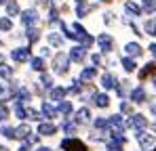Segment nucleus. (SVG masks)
Instances as JSON below:
<instances>
[{
  "mask_svg": "<svg viewBox=\"0 0 156 151\" xmlns=\"http://www.w3.org/2000/svg\"><path fill=\"white\" fill-rule=\"evenodd\" d=\"M15 29V19L6 17V15H0V34H11Z\"/></svg>",
  "mask_w": 156,
  "mask_h": 151,
  "instance_id": "obj_19",
  "label": "nucleus"
},
{
  "mask_svg": "<svg viewBox=\"0 0 156 151\" xmlns=\"http://www.w3.org/2000/svg\"><path fill=\"white\" fill-rule=\"evenodd\" d=\"M122 49H125V55L131 57V59H135V57H141V55H144V46H141L139 42H127Z\"/></svg>",
  "mask_w": 156,
  "mask_h": 151,
  "instance_id": "obj_16",
  "label": "nucleus"
},
{
  "mask_svg": "<svg viewBox=\"0 0 156 151\" xmlns=\"http://www.w3.org/2000/svg\"><path fill=\"white\" fill-rule=\"evenodd\" d=\"M55 132H57V126L53 122H40L38 124V134L40 136H53Z\"/></svg>",
  "mask_w": 156,
  "mask_h": 151,
  "instance_id": "obj_20",
  "label": "nucleus"
},
{
  "mask_svg": "<svg viewBox=\"0 0 156 151\" xmlns=\"http://www.w3.org/2000/svg\"><path fill=\"white\" fill-rule=\"evenodd\" d=\"M17 21H19V25H21V29H26V27H34V25H40V23H42V13H40L38 6L30 4V6H26V8L21 11V15H19Z\"/></svg>",
  "mask_w": 156,
  "mask_h": 151,
  "instance_id": "obj_2",
  "label": "nucleus"
},
{
  "mask_svg": "<svg viewBox=\"0 0 156 151\" xmlns=\"http://www.w3.org/2000/svg\"><path fill=\"white\" fill-rule=\"evenodd\" d=\"M148 50H150V55H152V57L156 59V42H152V44L148 46Z\"/></svg>",
  "mask_w": 156,
  "mask_h": 151,
  "instance_id": "obj_39",
  "label": "nucleus"
},
{
  "mask_svg": "<svg viewBox=\"0 0 156 151\" xmlns=\"http://www.w3.org/2000/svg\"><path fill=\"white\" fill-rule=\"evenodd\" d=\"M0 134L4 136V139H15V128L13 126H9L6 122L0 126Z\"/></svg>",
  "mask_w": 156,
  "mask_h": 151,
  "instance_id": "obj_29",
  "label": "nucleus"
},
{
  "mask_svg": "<svg viewBox=\"0 0 156 151\" xmlns=\"http://www.w3.org/2000/svg\"><path fill=\"white\" fill-rule=\"evenodd\" d=\"M141 11L148 13V15H154L156 13V0H141Z\"/></svg>",
  "mask_w": 156,
  "mask_h": 151,
  "instance_id": "obj_26",
  "label": "nucleus"
},
{
  "mask_svg": "<svg viewBox=\"0 0 156 151\" xmlns=\"http://www.w3.org/2000/svg\"><path fill=\"white\" fill-rule=\"evenodd\" d=\"M120 63H122V69H125V72H129V74H133V72H135V67H137V65H135V59H131V57H127V55H125V57H120Z\"/></svg>",
  "mask_w": 156,
  "mask_h": 151,
  "instance_id": "obj_25",
  "label": "nucleus"
},
{
  "mask_svg": "<svg viewBox=\"0 0 156 151\" xmlns=\"http://www.w3.org/2000/svg\"><path fill=\"white\" fill-rule=\"evenodd\" d=\"M32 57H34V49L27 44H15L9 50V59L13 65H27Z\"/></svg>",
  "mask_w": 156,
  "mask_h": 151,
  "instance_id": "obj_3",
  "label": "nucleus"
},
{
  "mask_svg": "<svg viewBox=\"0 0 156 151\" xmlns=\"http://www.w3.org/2000/svg\"><path fill=\"white\" fill-rule=\"evenodd\" d=\"M53 4H59V2H63V0H51Z\"/></svg>",
  "mask_w": 156,
  "mask_h": 151,
  "instance_id": "obj_45",
  "label": "nucleus"
},
{
  "mask_svg": "<svg viewBox=\"0 0 156 151\" xmlns=\"http://www.w3.org/2000/svg\"><path fill=\"white\" fill-rule=\"evenodd\" d=\"M114 23H116V15H114L112 11L104 13V25H108V27H110V25H114Z\"/></svg>",
  "mask_w": 156,
  "mask_h": 151,
  "instance_id": "obj_36",
  "label": "nucleus"
},
{
  "mask_svg": "<svg viewBox=\"0 0 156 151\" xmlns=\"http://www.w3.org/2000/svg\"><path fill=\"white\" fill-rule=\"evenodd\" d=\"M15 74H17V67H13L11 63H2L0 65V80L2 82H9L11 78H15Z\"/></svg>",
  "mask_w": 156,
  "mask_h": 151,
  "instance_id": "obj_18",
  "label": "nucleus"
},
{
  "mask_svg": "<svg viewBox=\"0 0 156 151\" xmlns=\"http://www.w3.org/2000/svg\"><path fill=\"white\" fill-rule=\"evenodd\" d=\"M150 74H156V63H154V61H152V63H148V65H146V67L139 72V78L144 80L146 76H150Z\"/></svg>",
  "mask_w": 156,
  "mask_h": 151,
  "instance_id": "obj_33",
  "label": "nucleus"
},
{
  "mask_svg": "<svg viewBox=\"0 0 156 151\" xmlns=\"http://www.w3.org/2000/svg\"><path fill=\"white\" fill-rule=\"evenodd\" d=\"M72 2H74V4H80V2H84V0H72Z\"/></svg>",
  "mask_w": 156,
  "mask_h": 151,
  "instance_id": "obj_46",
  "label": "nucleus"
},
{
  "mask_svg": "<svg viewBox=\"0 0 156 151\" xmlns=\"http://www.w3.org/2000/svg\"><path fill=\"white\" fill-rule=\"evenodd\" d=\"M27 65H30V72H34V74H44V72H49V61L42 59L40 55H34Z\"/></svg>",
  "mask_w": 156,
  "mask_h": 151,
  "instance_id": "obj_10",
  "label": "nucleus"
},
{
  "mask_svg": "<svg viewBox=\"0 0 156 151\" xmlns=\"http://www.w3.org/2000/svg\"><path fill=\"white\" fill-rule=\"evenodd\" d=\"M122 8H125V15L131 17L133 21H135V19H139V17L144 15V11H141V6H139V2H135V0H127V2L122 4Z\"/></svg>",
  "mask_w": 156,
  "mask_h": 151,
  "instance_id": "obj_12",
  "label": "nucleus"
},
{
  "mask_svg": "<svg viewBox=\"0 0 156 151\" xmlns=\"http://www.w3.org/2000/svg\"><path fill=\"white\" fill-rule=\"evenodd\" d=\"M70 67H72V63H70L66 50H55V55L49 59V72H51L53 76L63 78V76L70 74Z\"/></svg>",
  "mask_w": 156,
  "mask_h": 151,
  "instance_id": "obj_1",
  "label": "nucleus"
},
{
  "mask_svg": "<svg viewBox=\"0 0 156 151\" xmlns=\"http://www.w3.org/2000/svg\"><path fill=\"white\" fill-rule=\"evenodd\" d=\"M4 44H6V42H4V38L0 36V49H4Z\"/></svg>",
  "mask_w": 156,
  "mask_h": 151,
  "instance_id": "obj_42",
  "label": "nucleus"
},
{
  "mask_svg": "<svg viewBox=\"0 0 156 151\" xmlns=\"http://www.w3.org/2000/svg\"><path fill=\"white\" fill-rule=\"evenodd\" d=\"M95 78H97V67H95V65H91V63H89V65H84V67L80 69V74H78V80H80L82 84H89V82H91V80H95Z\"/></svg>",
  "mask_w": 156,
  "mask_h": 151,
  "instance_id": "obj_14",
  "label": "nucleus"
},
{
  "mask_svg": "<svg viewBox=\"0 0 156 151\" xmlns=\"http://www.w3.org/2000/svg\"><path fill=\"white\" fill-rule=\"evenodd\" d=\"M40 116H42V120H47V122H53L55 118H57V107L53 105L51 101H42L40 103Z\"/></svg>",
  "mask_w": 156,
  "mask_h": 151,
  "instance_id": "obj_13",
  "label": "nucleus"
},
{
  "mask_svg": "<svg viewBox=\"0 0 156 151\" xmlns=\"http://www.w3.org/2000/svg\"><path fill=\"white\" fill-rule=\"evenodd\" d=\"M19 2H21V0H19Z\"/></svg>",
  "mask_w": 156,
  "mask_h": 151,
  "instance_id": "obj_48",
  "label": "nucleus"
},
{
  "mask_svg": "<svg viewBox=\"0 0 156 151\" xmlns=\"http://www.w3.org/2000/svg\"><path fill=\"white\" fill-rule=\"evenodd\" d=\"M93 101H95V105H97V107H108L110 97H108V95H93Z\"/></svg>",
  "mask_w": 156,
  "mask_h": 151,
  "instance_id": "obj_31",
  "label": "nucleus"
},
{
  "mask_svg": "<svg viewBox=\"0 0 156 151\" xmlns=\"http://www.w3.org/2000/svg\"><path fill=\"white\" fill-rule=\"evenodd\" d=\"M89 61H91V65L101 67V63H104V55H101V52H89Z\"/></svg>",
  "mask_w": 156,
  "mask_h": 151,
  "instance_id": "obj_30",
  "label": "nucleus"
},
{
  "mask_svg": "<svg viewBox=\"0 0 156 151\" xmlns=\"http://www.w3.org/2000/svg\"><path fill=\"white\" fill-rule=\"evenodd\" d=\"M87 122H91V111L87 107H82L76 111V124H87Z\"/></svg>",
  "mask_w": 156,
  "mask_h": 151,
  "instance_id": "obj_24",
  "label": "nucleus"
},
{
  "mask_svg": "<svg viewBox=\"0 0 156 151\" xmlns=\"http://www.w3.org/2000/svg\"><path fill=\"white\" fill-rule=\"evenodd\" d=\"M44 40H47V44L51 46L53 50H61L68 42H66V38L61 36V32L59 29H49L47 34H44Z\"/></svg>",
  "mask_w": 156,
  "mask_h": 151,
  "instance_id": "obj_8",
  "label": "nucleus"
},
{
  "mask_svg": "<svg viewBox=\"0 0 156 151\" xmlns=\"http://www.w3.org/2000/svg\"><path fill=\"white\" fill-rule=\"evenodd\" d=\"M116 82H118V80H116V76L112 74V72H105V74L101 76V86H104V88H114Z\"/></svg>",
  "mask_w": 156,
  "mask_h": 151,
  "instance_id": "obj_22",
  "label": "nucleus"
},
{
  "mask_svg": "<svg viewBox=\"0 0 156 151\" xmlns=\"http://www.w3.org/2000/svg\"><path fill=\"white\" fill-rule=\"evenodd\" d=\"M154 151H156V149H154Z\"/></svg>",
  "mask_w": 156,
  "mask_h": 151,
  "instance_id": "obj_49",
  "label": "nucleus"
},
{
  "mask_svg": "<svg viewBox=\"0 0 156 151\" xmlns=\"http://www.w3.org/2000/svg\"><path fill=\"white\" fill-rule=\"evenodd\" d=\"M38 84L49 92L53 86H55V76L51 74V72H44V74H38Z\"/></svg>",
  "mask_w": 156,
  "mask_h": 151,
  "instance_id": "obj_17",
  "label": "nucleus"
},
{
  "mask_svg": "<svg viewBox=\"0 0 156 151\" xmlns=\"http://www.w3.org/2000/svg\"><path fill=\"white\" fill-rule=\"evenodd\" d=\"M6 2H9V0H0V6H4V4H6Z\"/></svg>",
  "mask_w": 156,
  "mask_h": 151,
  "instance_id": "obj_44",
  "label": "nucleus"
},
{
  "mask_svg": "<svg viewBox=\"0 0 156 151\" xmlns=\"http://www.w3.org/2000/svg\"><path fill=\"white\" fill-rule=\"evenodd\" d=\"M66 52H68L70 63H76V65H84V61L89 59V50L84 46H80V44H72L70 50H66Z\"/></svg>",
  "mask_w": 156,
  "mask_h": 151,
  "instance_id": "obj_7",
  "label": "nucleus"
},
{
  "mask_svg": "<svg viewBox=\"0 0 156 151\" xmlns=\"http://www.w3.org/2000/svg\"><path fill=\"white\" fill-rule=\"evenodd\" d=\"M55 107H57V116L61 113L63 118H68V116H70V113L74 111V105H72V101H66V99L59 101V103H57Z\"/></svg>",
  "mask_w": 156,
  "mask_h": 151,
  "instance_id": "obj_21",
  "label": "nucleus"
},
{
  "mask_svg": "<svg viewBox=\"0 0 156 151\" xmlns=\"http://www.w3.org/2000/svg\"><path fill=\"white\" fill-rule=\"evenodd\" d=\"M63 17H61V13H59V6L57 4H51L49 8H47V17H42V23L47 29H57V25L61 21Z\"/></svg>",
  "mask_w": 156,
  "mask_h": 151,
  "instance_id": "obj_5",
  "label": "nucleus"
},
{
  "mask_svg": "<svg viewBox=\"0 0 156 151\" xmlns=\"http://www.w3.org/2000/svg\"><path fill=\"white\" fill-rule=\"evenodd\" d=\"M57 6H59V13H61V17H63V15H68V13H72V6H70L66 0H63V2H59Z\"/></svg>",
  "mask_w": 156,
  "mask_h": 151,
  "instance_id": "obj_37",
  "label": "nucleus"
},
{
  "mask_svg": "<svg viewBox=\"0 0 156 151\" xmlns=\"http://www.w3.org/2000/svg\"><path fill=\"white\" fill-rule=\"evenodd\" d=\"M101 4H110V2H114V0H99Z\"/></svg>",
  "mask_w": 156,
  "mask_h": 151,
  "instance_id": "obj_43",
  "label": "nucleus"
},
{
  "mask_svg": "<svg viewBox=\"0 0 156 151\" xmlns=\"http://www.w3.org/2000/svg\"><path fill=\"white\" fill-rule=\"evenodd\" d=\"M133 101H135V103H144V101H146V90H144L141 86L133 90Z\"/></svg>",
  "mask_w": 156,
  "mask_h": 151,
  "instance_id": "obj_34",
  "label": "nucleus"
},
{
  "mask_svg": "<svg viewBox=\"0 0 156 151\" xmlns=\"http://www.w3.org/2000/svg\"><path fill=\"white\" fill-rule=\"evenodd\" d=\"M61 130H63L66 134H70V136H72V134L76 132V124H74V122H70V120H66V122L61 124Z\"/></svg>",
  "mask_w": 156,
  "mask_h": 151,
  "instance_id": "obj_35",
  "label": "nucleus"
},
{
  "mask_svg": "<svg viewBox=\"0 0 156 151\" xmlns=\"http://www.w3.org/2000/svg\"><path fill=\"white\" fill-rule=\"evenodd\" d=\"M144 36L156 38V19H146L144 21Z\"/></svg>",
  "mask_w": 156,
  "mask_h": 151,
  "instance_id": "obj_23",
  "label": "nucleus"
},
{
  "mask_svg": "<svg viewBox=\"0 0 156 151\" xmlns=\"http://www.w3.org/2000/svg\"><path fill=\"white\" fill-rule=\"evenodd\" d=\"M78 44H80V46H84L87 50H91L93 46H95V36H93V34H87V36H84Z\"/></svg>",
  "mask_w": 156,
  "mask_h": 151,
  "instance_id": "obj_28",
  "label": "nucleus"
},
{
  "mask_svg": "<svg viewBox=\"0 0 156 151\" xmlns=\"http://www.w3.org/2000/svg\"><path fill=\"white\" fill-rule=\"evenodd\" d=\"M97 6H99L97 2H89V0H84V2H80V4H74L72 13H74V17H76L78 21H80V19H87Z\"/></svg>",
  "mask_w": 156,
  "mask_h": 151,
  "instance_id": "obj_9",
  "label": "nucleus"
},
{
  "mask_svg": "<svg viewBox=\"0 0 156 151\" xmlns=\"http://www.w3.org/2000/svg\"><path fill=\"white\" fill-rule=\"evenodd\" d=\"M6 59H9V55H4V52L0 50V65H2V63H6Z\"/></svg>",
  "mask_w": 156,
  "mask_h": 151,
  "instance_id": "obj_40",
  "label": "nucleus"
},
{
  "mask_svg": "<svg viewBox=\"0 0 156 151\" xmlns=\"http://www.w3.org/2000/svg\"><path fill=\"white\" fill-rule=\"evenodd\" d=\"M47 95H49V101H51V103H59V101H63L66 97H68V88H66V86L55 84Z\"/></svg>",
  "mask_w": 156,
  "mask_h": 151,
  "instance_id": "obj_15",
  "label": "nucleus"
},
{
  "mask_svg": "<svg viewBox=\"0 0 156 151\" xmlns=\"http://www.w3.org/2000/svg\"><path fill=\"white\" fill-rule=\"evenodd\" d=\"M38 55H40L42 59H47V61H49L53 55H55V50H53L49 44H40V46H38Z\"/></svg>",
  "mask_w": 156,
  "mask_h": 151,
  "instance_id": "obj_27",
  "label": "nucleus"
},
{
  "mask_svg": "<svg viewBox=\"0 0 156 151\" xmlns=\"http://www.w3.org/2000/svg\"><path fill=\"white\" fill-rule=\"evenodd\" d=\"M32 2H36V0H32Z\"/></svg>",
  "mask_w": 156,
  "mask_h": 151,
  "instance_id": "obj_47",
  "label": "nucleus"
},
{
  "mask_svg": "<svg viewBox=\"0 0 156 151\" xmlns=\"http://www.w3.org/2000/svg\"><path fill=\"white\" fill-rule=\"evenodd\" d=\"M2 8H4V15L11 17V19H19V15H21V11H23V6H21L19 0H9Z\"/></svg>",
  "mask_w": 156,
  "mask_h": 151,
  "instance_id": "obj_11",
  "label": "nucleus"
},
{
  "mask_svg": "<svg viewBox=\"0 0 156 151\" xmlns=\"http://www.w3.org/2000/svg\"><path fill=\"white\" fill-rule=\"evenodd\" d=\"M44 40V29H42V25H34V27H26L23 29V42H26L27 46H38L40 42Z\"/></svg>",
  "mask_w": 156,
  "mask_h": 151,
  "instance_id": "obj_4",
  "label": "nucleus"
},
{
  "mask_svg": "<svg viewBox=\"0 0 156 151\" xmlns=\"http://www.w3.org/2000/svg\"><path fill=\"white\" fill-rule=\"evenodd\" d=\"M127 84H129V82L125 80V82L118 86V95H120V97H122V95H127V90H129V86H127Z\"/></svg>",
  "mask_w": 156,
  "mask_h": 151,
  "instance_id": "obj_38",
  "label": "nucleus"
},
{
  "mask_svg": "<svg viewBox=\"0 0 156 151\" xmlns=\"http://www.w3.org/2000/svg\"><path fill=\"white\" fill-rule=\"evenodd\" d=\"M11 109H9V105L6 103H0V122H6L9 118H11Z\"/></svg>",
  "mask_w": 156,
  "mask_h": 151,
  "instance_id": "obj_32",
  "label": "nucleus"
},
{
  "mask_svg": "<svg viewBox=\"0 0 156 151\" xmlns=\"http://www.w3.org/2000/svg\"><path fill=\"white\" fill-rule=\"evenodd\" d=\"M36 151H53V149H51V147H38Z\"/></svg>",
  "mask_w": 156,
  "mask_h": 151,
  "instance_id": "obj_41",
  "label": "nucleus"
},
{
  "mask_svg": "<svg viewBox=\"0 0 156 151\" xmlns=\"http://www.w3.org/2000/svg\"><path fill=\"white\" fill-rule=\"evenodd\" d=\"M95 44L99 46V52L101 55H110V52H114L116 49V40H114V36L112 34H99V36H95Z\"/></svg>",
  "mask_w": 156,
  "mask_h": 151,
  "instance_id": "obj_6",
  "label": "nucleus"
}]
</instances>
